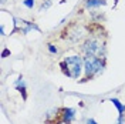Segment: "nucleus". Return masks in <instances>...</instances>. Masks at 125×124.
Returning <instances> with one entry per match:
<instances>
[{
  "label": "nucleus",
  "instance_id": "1",
  "mask_svg": "<svg viewBox=\"0 0 125 124\" xmlns=\"http://www.w3.org/2000/svg\"><path fill=\"white\" fill-rule=\"evenodd\" d=\"M60 67L65 76L71 78H78L84 70V60L80 56H70L60 63Z\"/></svg>",
  "mask_w": 125,
  "mask_h": 124
},
{
  "label": "nucleus",
  "instance_id": "2",
  "mask_svg": "<svg viewBox=\"0 0 125 124\" xmlns=\"http://www.w3.org/2000/svg\"><path fill=\"white\" fill-rule=\"evenodd\" d=\"M81 50L84 51L85 56H94V57H102L104 59L105 43L101 39H98V37H90V39H87L83 43Z\"/></svg>",
  "mask_w": 125,
  "mask_h": 124
},
{
  "label": "nucleus",
  "instance_id": "3",
  "mask_svg": "<svg viewBox=\"0 0 125 124\" xmlns=\"http://www.w3.org/2000/svg\"><path fill=\"white\" fill-rule=\"evenodd\" d=\"M104 59L102 57H94V56H85L84 57V71H85V80L93 78L98 74H101L104 70Z\"/></svg>",
  "mask_w": 125,
  "mask_h": 124
},
{
  "label": "nucleus",
  "instance_id": "4",
  "mask_svg": "<svg viewBox=\"0 0 125 124\" xmlns=\"http://www.w3.org/2000/svg\"><path fill=\"white\" fill-rule=\"evenodd\" d=\"M84 34H85V30L81 27V26H78L75 24L70 31H68V34H67V37L71 40V41H78V40H81L84 37Z\"/></svg>",
  "mask_w": 125,
  "mask_h": 124
},
{
  "label": "nucleus",
  "instance_id": "5",
  "mask_svg": "<svg viewBox=\"0 0 125 124\" xmlns=\"http://www.w3.org/2000/svg\"><path fill=\"white\" fill-rule=\"evenodd\" d=\"M74 110L73 109H62V114H61V123H67L70 124L74 120Z\"/></svg>",
  "mask_w": 125,
  "mask_h": 124
},
{
  "label": "nucleus",
  "instance_id": "6",
  "mask_svg": "<svg viewBox=\"0 0 125 124\" xmlns=\"http://www.w3.org/2000/svg\"><path fill=\"white\" fill-rule=\"evenodd\" d=\"M84 4L85 7H100V6H105L107 1L105 0H85Z\"/></svg>",
  "mask_w": 125,
  "mask_h": 124
},
{
  "label": "nucleus",
  "instance_id": "7",
  "mask_svg": "<svg viewBox=\"0 0 125 124\" xmlns=\"http://www.w3.org/2000/svg\"><path fill=\"white\" fill-rule=\"evenodd\" d=\"M112 103L117 106V109H118V111H119V116H124V111H125V106H122L121 103H119V100H117V99H112Z\"/></svg>",
  "mask_w": 125,
  "mask_h": 124
},
{
  "label": "nucleus",
  "instance_id": "8",
  "mask_svg": "<svg viewBox=\"0 0 125 124\" xmlns=\"http://www.w3.org/2000/svg\"><path fill=\"white\" fill-rule=\"evenodd\" d=\"M24 4H26L27 7H33V4H34V0H24Z\"/></svg>",
  "mask_w": 125,
  "mask_h": 124
},
{
  "label": "nucleus",
  "instance_id": "9",
  "mask_svg": "<svg viewBox=\"0 0 125 124\" xmlns=\"http://www.w3.org/2000/svg\"><path fill=\"white\" fill-rule=\"evenodd\" d=\"M48 50H50L51 53H57V49H55L53 44H48Z\"/></svg>",
  "mask_w": 125,
  "mask_h": 124
},
{
  "label": "nucleus",
  "instance_id": "10",
  "mask_svg": "<svg viewBox=\"0 0 125 124\" xmlns=\"http://www.w3.org/2000/svg\"><path fill=\"white\" fill-rule=\"evenodd\" d=\"M87 124H97V123H95L94 120H88V121H87Z\"/></svg>",
  "mask_w": 125,
  "mask_h": 124
}]
</instances>
